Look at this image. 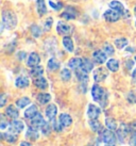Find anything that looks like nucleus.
Instances as JSON below:
<instances>
[{
	"label": "nucleus",
	"mask_w": 136,
	"mask_h": 146,
	"mask_svg": "<svg viewBox=\"0 0 136 146\" xmlns=\"http://www.w3.org/2000/svg\"><path fill=\"white\" fill-rule=\"evenodd\" d=\"M17 26V17L15 13L11 10H3L2 11V24L1 30L3 31L4 28L8 30H12Z\"/></svg>",
	"instance_id": "nucleus-1"
},
{
	"label": "nucleus",
	"mask_w": 136,
	"mask_h": 146,
	"mask_svg": "<svg viewBox=\"0 0 136 146\" xmlns=\"http://www.w3.org/2000/svg\"><path fill=\"white\" fill-rule=\"evenodd\" d=\"M92 99L97 102H100L101 106L104 107L106 105V100H108V93L106 91L101 88L100 85L95 84L92 88Z\"/></svg>",
	"instance_id": "nucleus-2"
},
{
	"label": "nucleus",
	"mask_w": 136,
	"mask_h": 146,
	"mask_svg": "<svg viewBox=\"0 0 136 146\" xmlns=\"http://www.w3.org/2000/svg\"><path fill=\"white\" fill-rule=\"evenodd\" d=\"M100 140L103 143H115L116 134L111 129H102L100 131Z\"/></svg>",
	"instance_id": "nucleus-3"
},
{
	"label": "nucleus",
	"mask_w": 136,
	"mask_h": 146,
	"mask_svg": "<svg viewBox=\"0 0 136 146\" xmlns=\"http://www.w3.org/2000/svg\"><path fill=\"white\" fill-rule=\"evenodd\" d=\"M92 76H94V80L96 82H102L108 78V70H106V68L99 67V68H97L94 70Z\"/></svg>",
	"instance_id": "nucleus-4"
},
{
	"label": "nucleus",
	"mask_w": 136,
	"mask_h": 146,
	"mask_svg": "<svg viewBox=\"0 0 136 146\" xmlns=\"http://www.w3.org/2000/svg\"><path fill=\"white\" fill-rule=\"evenodd\" d=\"M103 17L108 23H116V21H119V18L121 17V14L112 10V9H110V10H108V11H105L103 13Z\"/></svg>",
	"instance_id": "nucleus-5"
},
{
	"label": "nucleus",
	"mask_w": 136,
	"mask_h": 146,
	"mask_svg": "<svg viewBox=\"0 0 136 146\" xmlns=\"http://www.w3.org/2000/svg\"><path fill=\"white\" fill-rule=\"evenodd\" d=\"M24 128V124L21 121H19L18 118H15L13 119L11 124H10V128H9V131H11L13 133H20Z\"/></svg>",
	"instance_id": "nucleus-6"
},
{
	"label": "nucleus",
	"mask_w": 136,
	"mask_h": 146,
	"mask_svg": "<svg viewBox=\"0 0 136 146\" xmlns=\"http://www.w3.org/2000/svg\"><path fill=\"white\" fill-rule=\"evenodd\" d=\"M130 125H127V124H120L119 129L117 130V138L119 139V141L121 143H123V140L125 139V137L130 133Z\"/></svg>",
	"instance_id": "nucleus-7"
},
{
	"label": "nucleus",
	"mask_w": 136,
	"mask_h": 146,
	"mask_svg": "<svg viewBox=\"0 0 136 146\" xmlns=\"http://www.w3.org/2000/svg\"><path fill=\"white\" fill-rule=\"evenodd\" d=\"M92 60L97 64H103L108 60V54L102 50H96L92 52Z\"/></svg>",
	"instance_id": "nucleus-8"
},
{
	"label": "nucleus",
	"mask_w": 136,
	"mask_h": 146,
	"mask_svg": "<svg viewBox=\"0 0 136 146\" xmlns=\"http://www.w3.org/2000/svg\"><path fill=\"white\" fill-rule=\"evenodd\" d=\"M101 114V109L94 104H89L87 109V116L89 118H98Z\"/></svg>",
	"instance_id": "nucleus-9"
},
{
	"label": "nucleus",
	"mask_w": 136,
	"mask_h": 146,
	"mask_svg": "<svg viewBox=\"0 0 136 146\" xmlns=\"http://www.w3.org/2000/svg\"><path fill=\"white\" fill-rule=\"evenodd\" d=\"M56 32L61 35H69L71 33V27L63 21H59L56 26Z\"/></svg>",
	"instance_id": "nucleus-10"
},
{
	"label": "nucleus",
	"mask_w": 136,
	"mask_h": 146,
	"mask_svg": "<svg viewBox=\"0 0 136 146\" xmlns=\"http://www.w3.org/2000/svg\"><path fill=\"white\" fill-rule=\"evenodd\" d=\"M40 63V57L37 52H31L29 54L28 60H27V65L29 67H34Z\"/></svg>",
	"instance_id": "nucleus-11"
},
{
	"label": "nucleus",
	"mask_w": 136,
	"mask_h": 146,
	"mask_svg": "<svg viewBox=\"0 0 136 146\" xmlns=\"http://www.w3.org/2000/svg\"><path fill=\"white\" fill-rule=\"evenodd\" d=\"M44 123H45V119H44V117H43V115H42L40 112L36 114L34 117L30 119V126H31V127H34L36 129L40 128L42 126L44 125Z\"/></svg>",
	"instance_id": "nucleus-12"
},
{
	"label": "nucleus",
	"mask_w": 136,
	"mask_h": 146,
	"mask_svg": "<svg viewBox=\"0 0 136 146\" xmlns=\"http://www.w3.org/2000/svg\"><path fill=\"white\" fill-rule=\"evenodd\" d=\"M77 14H78V12L76 11V9L72 8V7H68V8L65 9L64 12L61 14V16L65 18V19H67V21H70V19H75L76 18Z\"/></svg>",
	"instance_id": "nucleus-13"
},
{
	"label": "nucleus",
	"mask_w": 136,
	"mask_h": 146,
	"mask_svg": "<svg viewBox=\"0 0 136 146\" xmlns=\"http://www.w3.org/2000/svg\"><path fill=\"white\" fill-rule=\"evenodd\" d=\"M108 7H110V9H112L114 11L120 13L121 15H122L124 13V11H125L123 4L121 3V2H119L118 0H113V1H111V2L108 3Z\"/></svg>",
	"instance_id": "nucleus-14"
},
{
	"label": "nucleus",
	"mask_w": 136,
	"mask_h": 146,
	"mask_svg": "<svg viewBox=\"0 0 136 146\" xmlns=\"http://www.w3.org/2000/svg\"><path fill=\"white\" fill-rule=\"evenodd\" d=\"M57 114V107H56L54 104H51L49 105L47 108H46V116L48 117L49 121L51 119H54Z\"/></svg>",
	"instance_id": "nucleus-15"
},
{
	"label": "nucleus",
	"mask_w": 136,
	"mask_h": 146,
	"mask_svg": "<svg viewBox=\"0 0 136 146\" xmlns=\"http://www.w3.org/2000/svg\"><path fill=\"white\" fill-rule=\"evenodd\" d=\"M40 137V134H38V131L36 128L34 127H31V126H29L28 130H27V132H26V138L30 140V141H36L37 139Z\"/></svg>",
	"instance_id": "nucleus-16"
},
{
	"label": "nucleus",
	"mask_w": 136,
	"mask_h": 146,
	"mask_svg": "<svg viewBox=\"0 0 136 146\" xmlns=\"http://www.w3.org/2000/svg\"><path fill=\"white\" fill-rule=\"evenodd\" d=\"M5 115L10 118H13V119H15V118H18L19 116V112H18V110L14 107L13 105H10L7 107V109H5Z\"/></svg>",
	"instance_id": "nucleus-17"
},
{
	"label": "nucleus",
	"mask_w": 136,
	"mask_h": 146,
	"mask_svg": "<svg viewBox=\"0 0 136 146\" xmlns=\"http://www.w3.org/2000/svg\"><path fill=\"white\" fill-rule=\"evenodd\" d=\"M33 83H34V85H35L36 88H38L40 90H46L48 88V81H47L43 76L34 78Z\"/></svg>",
	"instance_id": "nucleus-18"
},
{
	"label": "nucleus",
	"mask_w": 136,
	"mask_h": 146,
	"mask_svg": "<svg viewBox=\"0 0 136 146\" xmlns=\"http://www.w3.org/2000/svg\"><path fill=\"white\" fill-rule=\"evenodd\" d=\"M37 113H38L37 107H36L35 105H32L31 107H29L28 109H26V111H24V118H26V119H31V118L34 117Z\"/></svg>",
	"instance_id": "nucleus-19"
},
{
	"label": "nucleus",
	"mask_w": 136,
	"mask_h": 146,
	"mask_svg": "<svg viewBox=\"0 0 136 146\" xmlns=\"http://www.w3.org/2000/svg\"><path fill=\"white\" fill-rule=\"evenodd\" d=\"M36 10L40 16H43L47 13V5L45 0H36Z\"/></svg>",
	"instance_id": "nucleus-20"
},
{
	"label": "nucleus",
	"mask_w": 136,
	"mask_h": 146,
	"mask_svg": "<svg viewBox=\"0 0 136 146\" xmlns=\"http://www.w3.org/2000/svg\"><path fill=\"white\" fill-rule=\"evenodd\" d=\"M60 123L62 124L63 127H69L72 124V117L67 113H62L59 118Z\"/></svg>",
	"instance_id": "nucleus-21"
},
{
	"label": "nucleus",
	"mask_w": 136,
	"mask_h": 146,
	"mask_svg": "<svg viewBox=\"0 0 136 146\" xmlns=\"http://www.w3.org/2000/svg\"><path fill=\"white\" fill-rule=\"evenodd\" d=\"M82 62H83V59H81V58H72L68 61V67L76 70L81 67Z\"/></svg>",
	"instance_id": "nucleus-22"
},
{
	"label": "nucleus",
	"mask_w": 136,
	"mask_h": 146,
	"mask_svg": "<svg viewBox=\"0 0 136 146\" xmlns=\"http://www.w3.org/2000/svg\"><path fill=\"white\" fill-rule=\"evenodd\" d=\"M29 84H30V81L27 77L24 76H20L15 80V85L19 89H24V88H28Z\"/></svg>",
	"instance_id": "nucleus-23"
},
{
	"label": "nucleus",
	"mask_w": 136,
	"mask_h": 146,
	"mask_svg": "<svg viewBox=\"0 0 136 146\" xmlns=\"http://www.w3.org/2000/svg\"><path fill=\"white\" fill-rule=\"evenodd\" d=\"M63 45H64L65 49L67 50L68 52H72L73 49H75V45H73L71 37H69L68 35H65L63 37Z\"/></svg>",
	"instance_id": "nucleus-24"
},
{
	"label": "nucleus",
	"mask_w": 136,
	"mask_h": 146,
	"mask_svg": "<svg viewBox=\"0 0 136 146\" xmlns=\"http://www.w3.org/2000/svg\"><path fill=\"white\" fill-rule=\"evenodd\" d=\"M106 67L108 70H111L113 73H116L117 70L119 69V62L116 59H110L106 62Z\"/></svg>",
	"instance_id": "nucleus-25"
},
{
	"label": "nucleus",
	"mask_w": 136,
	"mask_h": 146,
	"mask_svg": "<svg viewBox=\"0 0 136 146\" xmlns=\"http://www.w3.org/2000/svg\"><path fill=\"white\" fill-rule=\"evenodd\" d=\"M80 68L82 70H84L85 73H90L92 68H94V63L90 60H88V59H83V62H82V65H81Z\"/></svg>",
	"instance_id": "nucleus-26"
},
{
	"label": "nucleus",
	"mask_w": 136,
	"mask_h": 146,
	"mask_svg": "<svg viewBox=\"0 0 136 146\" xmlns=\"http://www.w3.org/2000/svg\"><path fill=\"white\" fill-rule=\"evenodd\" d=\"M88 124H89V127H90V129L92 131H97V132L99 131L100 132L101 130H102V125H101V123L97 118H92V119L90 118Z\"/></svg>",
	"instance_id": "nucleus-27"
},
{
	"label": "nucleus",
	"mask_w": 136,
	"mask_h": 146,
	"mask_svg": "<svg viewBox=\"0 0 136 146\" xmlns=\"http://www.w3.org/2000/svg\"><path fill=\"white\" fill-rule=\"evenodd\" d=\"M76 77L79 79V81L82 83H87L88 82V75L87 73H85L84 70H82L81 68L76 69Z\"/></svg>",
	"instance_id": "nucleus-28"
},
{
	"label": "nucleus",
	"mask_w": 136,
	"mask_h": 146,
	"mask_svg": "<svg viewBox=\"0 0 136 146\" xmlns=\"http://www.w3.org/2000/svg\"><path fill=\"white\" fill-rule=\"evenodd\" d=\"M37 102H40V105H46V104H48L50 100H51V95L48 93H40L37 95Z\"/></svg>",
	"instance_id": "nucleus-29"
},
{
	"label": "nucleus",
	"mask_w": 136,
	"mask_h": 146,
	"mask_svg": "<svg viewBox=\"0 0 136 146\" xmlns=\"http://www.w3.org/2000/svg\"><path fill=\"white\" fill-rule=\"evenodd\" d=\"M47 66H48L49 70H51V72H55V70H57V69L60 68L61 64H60V62L57 61L55 58H51V59L48 61Z\"/></svg>",
	"instance_id": "nucleus-30"
},
{
	"label": "nucleus",
	"mask_w": 136,
	"mask_h": 146,
	"mask_svg": "<svg viewBox=\"0 0 136 146\" xmlns=\"http://www.w3.org/2000/svg\"><path fill=\"white\" fill-rule=\"evenodd\" d=\"M43 74H44V68H43L42 66H40V65H37V66H34V67H31V70H30V75H31L33 78L40 77V76H43Z\"/></svg>",
	"instance_id": "nucleus-31"
},
{
	"label": "nucleus",
	"mask_w": 136,
	"mask_h": 146,
	"mask_svg": "<svg viewBox=\"0 0 136 146\" xmlns=\"http://www.w3.org/2000/svg\"><path fill=\"white\" fill-rule=\"evenodd\" d=\"M17 135L18 134L16 133H13L11 131H9V132H3L2 133V137H3L4 141L8 143H15L17 140Z\"/></svg>",
	"instance_id": "nucleus-32"
},
{
	"label": "nucleus",
	"mask_w": 136,
	"mask_h": 146,
	"mask_svg": "<svg viewBox=\"0 0 136 146\" xmlns=\"http://www.w3.org/2000/svg\"><path fill=\"white\" fill-rule=\"evenodd\" d=\"M30 102H31V100H30L29 97H21L16 100V106L17 108H19V109H24L27 106L30 105Z\"/></svg>",
	"instance_id": "nucleus-33"
},
{
	"label": "nucleus",
	"mask_w": 136,
	"mask_h": 146,
	"mask_svg": "<svg viewBox=\"0 0 136 146\" xmlns=\"http://www.w3.org/2000/svg\"><path fill=\"white\" fill-rule=\"evenodd\" d=\"M105 125L108 127V129H111V130H116L117 127H118L117 122L115 121V118H113V117L105 118Z\"/></svg>",
	"instance_id": "nucleus-34"
},
{
	"label": "nucleus",
	"mask_w": 136,
	"mask_h": 146,
	"mask_svg": "<svg viewBox=\"0 0 136 146\" xmlns=\"http://www.w3.org/2000/svg\"><path fill=\"white\" fill-rule=\"evenodd\" d=\"M128 44H129V41L125 37H120V38H116V40H115V46H116L118 49L124 48Z\"/></svg>",
	"instance_id": "nucleus-35"
},
{
	"label": "nucleus",
	"mask_w": 136,
	"mask_h": 146,
	"mask_svg": "<svg viewBox=\"0 0 136 146\" xmlns=\"http://www.w3.org/2000/svg\"><path fill=\"white\" fill-rule=\"evenodd\" d=\"M60 76H61V79H62L63 81L67 82V81H69L70 78H71V72L68 68H64V69H62Z\"/></svg>",
	"instance_id": "nucleus-36"
},
{
	"label": "nucleus",
	"mask_w": 136,
	"mask_h": 146,
	"mask_svg": "<svg viewBox=\"0 0 136 146\" xmlns=\"http://www.w3.org/2000/svg\"><path fill=\"white\" fill-rule=\"evenodd\" d=\"M42 29L40 27H38L37 25H33L31 26V34H32L34 37H40L42 35Z\"/></svg>",
	"instance_id": "nucleus-37"
},
{
	"label": "nucleus",
	"mask_w": 136,
	"mask_h": 146,
	"mask_svg": "<svg viewBox=\"0 0 136 146\" xmlns=\"http://www.w3.org/2000/svg\"><path fill=\"white\" fill-rule=\"evenodd\" d=\"M40 130H42L43 134H45V135H48V134H50V132H51V130H52L51 124H49V123L45 122L44 125L40 127Z\"/></svg>",
	"instance_id": "nucleus-38"
},
{
	"label": "nucleus",
	"mask_w": 136,
	"mask_h": 146,
	"mask_svg": "<svg viewBox=\"0 0 136 146\" xmlns=\"http://www.w3.org/2000/svg\"><path fill=\"white\" fill-rule=\"evenodd\" d=\"M103 51L108 56H113L114 53H115V50H114V47H113L111 44H105L103 47Z\"/></svg>",
	"instance_id": "nucleus-39"
},
{
	"label": "nucleus",
	"mask_w": 136,
	"mask_h": 146,
	"mask_svg": "<svg viewBox=\"0 0 136 146\" xmlns=\"http://www.w3.org/2000/svg\"><path fill=\"white\" fill-rule=\"evenodd\" d=\"M52 23H53L52 17H49V18H47V19H46V21H45V24H44V30H45V31H49V30L51 29Z\"/></svg>",
	"instance_id": "nucleus-40"
},
{
	"label": "nucleus",
	"mask_w": 136,
	"mask_h": 146,
	"mask_svg": "<svg viewBox=\"0 0 136 146\" xmlns=\"http://www.w3.org/2000/svg\"><path fill=\"white\" fill-rule=\"evenodd\" d=\"M127 99L128 102H130L131 104H135L136 102V95L133 92H129L128 95H127Z\"/></svg>",
	"instance_id": "nucleus-41"
},
{
	"label": "nucleus",
	"mask_w": 136,
	"mask_h": 146,
	"mask_svg": "<svg viewBox=\"0 0 136 146\" xmlns=\"http://www.w3.org/2000/svg\"><path fill=\"white\" fill-rule=\"evenodd\" d=\"M0 124H1V125H0V128H1V129H4L7 126H9V122L4 118L3 114L1 115V123H0Z\"/></svg>",
	"instance_id": "nucleus-42"
},
{
	"label": "nucleus",
	"mask_w": 136,
	"mask_h": 146,
	"mask_svg": "<svg viewBox=\"0 0 136 146\" xmlns=\"http://www.w3.org/2000/svg\"><path fill=\"white\" fill-rule=\"evenodd\" d=\"M130 131L133 134H136V121H134V122H132L130 124Z\"/></svg>",
	"instance_id": "nucleus-43"
},
{
	"label": "nucleus",
	"mask_w": 136,
	"mask_h": 146,
	"mask_svg": "<svg viewBox=\"0 0 136 146\" xmlns=\"http://www.w3.org/2000/svg\"><path fill=\"white\" fill-rule=\"evenodd\" d=\"M7 97H8V95L7 94H2L1 95V102H0V106L1 107H4V105H5V102H7Z\"/></svg>",
	"instance_id": "nucleus-44"
},
{
	"label": "nucleus",
	"mask_w": 136,
	"mask_h": 146,
	"mask_svg": "<svg viewBox=\"0 0 136 146\" xmlns=\"http://www.w3.org/2000/svg\"><path fill=\"white\" fill-rule=\"evenodd\" d=\"M17 58H18L19 60H24V59L27 58V53L24 52V51H19V52L17 53Z\"/></svg>",
	"instance_id": "nucleus-45"
},
{
	"label": "nucleus",
	"mask_w": 136,
	"mask_h": 146,
	"mask_svg": "<svg viewBox=\"0 0 136 146\" xmlns=\"http://www.w3.org/2000/svg\"><path fill=\"white\" fill-rule=\"evenodd\" d=\"M129 143H130V146H136V134H133L131 137Z\"/></svg>",
	"instance_id": "nucleus-46"
},
{
	"label": "nucleus",
	"mask_w": 136,
	"mask_h": 146,
	"mask_svg": "<svg viewBox=\"0 0 136 146\" xmlns=\"http://www.w3.org/2000/svg\"><path fill=\"white\" fill-rule=\"evenodd\" d=\"M49 4H50V7H52V8L54 9V10H60V9H62V3H59V4H55V3H53V2H49Z\"/></svg>",
	"instance_id": "nucleus-47"
},
{
	"label": "nucleus",
	"mask_w": 136,
	"mask_h": 146,
	"mask_svg": "<svg viewBox=\"0 0 136 146\" xmlns=\"http://www.w3.org/2000/svg\"><path fill=\"white\" fill-rule=\"evenodd\" d=\"M132 66H133V62L131 61V60H129V61L125 62V67H127L128 69L132 68Z\"/></svg>",
	"instance_id": "nucleus-48"
},
{
	"label": "nucleus",
	"mask_w": 136,
	"mask_h": 146,
	"mask_svg": "<svg viewBox=\"0 0 136 146\" xmlns=\"http://www.w3.org/2000/svg\"><path fill=\"white\" fill-rule=\"evenodd\" d=\"M20 146H32V144H31L30 142H27V141H24V142L20 143Z\"/></svg>",
	"instance_id": "nucleus-49"
},
{
	"label": "nucleus",
	"mask_w": 136,
	"mask_h": 146,
	"mask_svg": "<svg viewBox=\"0 0 136 146\" xmlns=\"http://www.w3.org/2000/svg\"><path fill=\"white\" fill-rule=\"evenodd\" d=\"M132 78L134 81H136V68H134V70L132 72Z\"/></svg>",
	"instance_id": "nucleus-50"
},
{
	"label": "nucleus",
	"mask_w": 136,
	"mask_h": 146,
	"mask_svg": "<svg viewBox=\"0 0 136 146\" xmlns=\"http://www.w3.org/2000/svg\"><path fill=\"white\" fill-rule=\"evenodd\" d=\"M104 146H115V144H114V143H105Z\"/></svg>",
	"instance_id": "nucleus-51"
},
{
	"label": "nucleus",
	"mask_w": 136,
	"mask_h": 146,
	"mask_svg": "<svg viewBox=\"0 0 136 146\" xmlns=\"http://www.w3.org/2000/svg\"><path fill=\"white\" fill-rule=\"evenodd\" d=\"M131 51V52H133L134 51V48H132V47H129V48H127V51Z\"/></svg>",
	"instance_id": "nucleus-52"
},
{
	"label": "nucleus",
	"mask_w": 136,
	"mask_h": 146,
	"mask_svg": "<svg viewBox=\"0 0 136 146\" xmlns=\"http://www.w3.org/2000/svg\"><path fill=\"white\" fill-rule=\"evenodd\" d=\"M134 14H135V16H136V5H135V8H134Z\"/></svg>",
	"instance_id": "nucleus-53"
},
{
	"label": "nucleus",
	"mask_w": 136,
	"mask_h": 146,
	"mask_svg": "<svg viewBox=\"0 0 136 146\" xmlns=\"http://www.w3.org/2000/svg\"><path fill=\"white\" fill-rule=\"evenodd\" d=\"M134 60H135V62H136V56H135V57H134Z\"/></svg>",
	"instance_id": "nucleus-54"
},
{
	"label": "nucleus",
	"mask_w": 136,
	"mask_h": 146,
	"mask_svg": "<svg viewBox=\"0 0 136 146\" xmlns=\"http://www.w3.org/2000/svg\"><path fill=\"white\" fill-rule=\"evenodd\" d=\"M135 28H136V21H135Z\"/></svg>",
	"instance_id": "nucleus-55"
},
{
	"label": "nucleus",
	"mask_w": 136,
	"mask_h": 146,
	"mask_svg": "<svg viewBox=\"0 0 136 146\" xmlns=\"http://www.w3.org/2000/svg\"><path fill=\"white\" fill-rule=\"evenodd\" d=\"M88 146H92V145H88Z\"/></svg>",
	"instance_id": "nucleus-56"
}]
</instances>
